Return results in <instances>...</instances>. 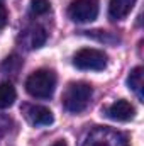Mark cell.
<instances>
[{
  "mask_svg": "<svg viewBox=\"0 0 144 146\" xmlns=\"http://www.w3.org/2000/svg\"><path fill=\"white\" fill-rule=\"evenodd\" d=\"M137 0H110L108 2V17L110 21H122L126 19L131 10L134 9Z\"/></svg>",
  "mask_w": 144,
  "mask_h": 146,
  "instance_id": "obj_9",
  "label": "cell"
},
{
  "mask_svg": "<svg viewBox=\"0 0 144 146\" xmlns=\"http://www.w3.org/2000/svg\"><path fill=\"white\" fill-rule=\"evenodd\" d=\"M12 124V121L9 119V117H5V115H0V139L7 134V131H9V126Z\"/></svg>",
  "mask_w": 144,
  "mask_h": 146,
  "instance_id": "obj_14",
  "label": "cell"
},
{
  "mask_svg": "<svg viewBox=\"0 0 144 146\" xmlns=\"http://www.w3.org/2000/svg\"><path fill=\"white\" fill-rule=\"evenodd\" d=\"M83 146H129V145H127L126 136L120 134L119 131H114L110 127H95L87 134Z\"/></svg>",
  "mask_w": 144,
  "mask_h": 146,
  "instance_id": "obj_4",
  "label": "cell"
},
{
  "mask_svg": "<svg viewBox=\"0 0 144 146\" xmlns=\"http://www.w3.org/2000/svg\"><path fill=\"white\" fill-rule=\"evenodd\" d=\"M144 70L143 66H136V68H132L131 73H129V76H127V87L132 90V92H136V95L143 100V85H144Z\"/></svg>",
  "mask_w": 144,
  "mask_h": 146,
  "instance_id": "obj_10",
  "label": "cell"
},
{
  "mask_svg": "<svg viewBox=\"0 0 144 146\" xmlns=\"http://www.w3.org/2000/svg\"><path fill=\"white\" fill-rule=\"evenodd\" d=\"M7 22H9V14H7V9L3 7V3L0 2V31L7 26Z\"/></svg>",
  "mask_w": 144,
  "mask_h": 146,
  "instance_id": "obj_15",
  "label": "cell"
},
{
  "mask_svg": "<svg viewBox=\"0 0 144 146\" xmlns=\"http://www.w3.org/2000/svg\"><path fill=\"white\" fill-rule=\"evenodd\" d=\"M20 65H22L20 58H19V56H15V54H12V56H9V58L3 61V65H2V70H5V72H10V73H15L19 68H20Z\"/></svg>",
  "mask_w": 144,
  "mask_h": 146,
  "instance_id": "obj_13",
  "label": "cell"
},
{
  "mask_svg": "<svg viewBox=\"0 0 144 146\" xmlns=\"http://www.w3.org/2000/svg\"><path fill=\"white\" fill-rule=\"evenodd\" d=\"M20 39H22V42H24L27 48L37 49V48H41V46L46 42L48 33H46L41 26H32V27L26 29V31L20 34Z\"/></svg>",
  "mask_w": 144,
  "mask_h": 146,
  "instance_id": "obj_8",
  "label": "cell"
},
{
  "mask_svg": "<svg viewBox=\"0 0 144 146\" xmlns=\"http://www.w3.org/2000/svg\"><path fill=\"white\" fill-rule=\"evenodd\" d=\"M17 99V92L14 88L12 83L9 82H2L0 83V110L2 109H9Z\"/></svg>",
  "mask_w": 144,
  "mask_h": 146,
  "instance_id": "obj_11",
  "label": "cell"
},
{
  "mask_svg": "<svg viewBox=\"0 0 144 146\" xmlns=\"http://www.w3.org/2000/svg\"><path fill=\"white\" fill-rule=\"evenodd\" d=\"M104 114L107 115L108 119H112V121H117V122H129V121L134 119L136 109H134V106H132L131 102L120 99V100L110 104L108 107H105V109H104Z\"/></svg>",
  "mask_w": 144,
  "mask_h": 146,
  "instance_id": "obj_7",
  "label": "cell"
},
{
  "mask_svg": "<svg viewBox=\"0 0 144 146\" xmlns=\"http://www.w3.org/2000/svg\"><path fill=\"white\" fill-rule=\"evenodd\" d=\"M56 73L48 68H41L31 73L26 80V92L34 99H49L56 88Z\"/></svg>",
  "mask_w": 144,
  "mask_h": 146,
  "instance_id": "obj_2",
  "label": "cell"
},
{
  "mask_svg": "<svg viewBox=\"0 0 144 146\" xmlns=\"http://www.w3.org/2000/svg\"><path fill=\"white\" fill-rule=\"evenodd\" d=\"M49 9H51V3L48 0H32L29 12H31V15H44L49 12Z\"/></svg>",
  "mask_w": 144,
  "mask_h": 146,
  "instance_id": "obj_12",
  "label": "cell"
},
{
  "mask_svg": "<svg viewBox=\"0 0 144 146\" xmlns=\"http://www.w3.org/2000/svg\"><path fill=\"white\" fill-rule=\"evenodd\" d=\"M73 65L78 70L100 72L107 66V54L95 48H81L73 56Z\"/></svg>",
  "mask_w": 144,
  "mask_h": 146,
  "instance_id": "obj_3",
  "label": "cell"
},
{
  "mask_svg": "<svg viewBox=\"0 0 144 146\" xmlns=\"http://www.w3.org/2000/svg\"><path fill=\"white\" fill-rule=\"evenodd\" d=\"M22 114L26 121L32 126H49L53 124L54 117L53 112L44 107V106H36V104H24L22 106Z\"/></svg>",
  "mask_w": 144,
  "mask_h": 146,
  "instance_id": "obj_6",
  "label": "cell"
},
{
  "mask_svg": "<svg viewBox=\"0 0 144 146\" xmlns=\"http://www.w3.org/2000/svg\"><path fill=\"white\" fill-rule=\"evenodd\" d=\"M97 15H98L97 0H73L68 7V17L78 24L92 22L97 19Z\"/></svg>",
  "mask_w": 144,
  "mask_h": 146,
  "instance_id": "obj_5",
  "label": "cell"
},
{
  "mask_svg": "<svg viewBox=\"0 0 144 146\" xmlns=\"http://www.w3.org/2000/svg\"><path fill=\"white\" fill-rule=\"evenodd\" d=\"M93 95V88L87 82H71L68 83L65 94H63V107L71 112L80 114L88 107Z\"/></svg>",
  "mask_w": 144,
  "mask_h": 146,
  "instance_id": "obj_1",
  "label": "cell"
},
{
  "mask_svg": "<svg viewBox=\"0 0 144 146\" xmlns=\"http://www.w3.org/2000/svg\"><path fill=\"white\" fill-rule=\"evenodd\" d=\"M51 146H68V143H66L65 139H59V141H56V143H53Z\"/></svg>",
  "mask_w": 144,
  "mask_h": 146,
  "instance_id": "obj_16",
  "label": "cell"
}]
</instances>
